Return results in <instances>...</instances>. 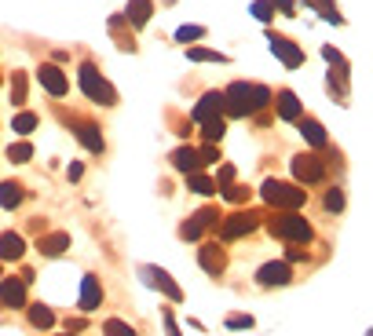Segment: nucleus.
Here are the masks:
<instances>
[{"instance_id":"obj_26","label":"nucleus","mask_w":373,"mask_h":336,"mask_svg":"<svg viewBox=\"0 0 373 336\" xmlns=\"http://www.w3.org/2000/svg\"><path fill=\"white\" fill-rule=\"evenodd\" d=\"M274 99L267 85H249V114H256V110H264L267 103Z\"/></svg>"},{"instance_id":"obj_35","label":"nucleus","mask_w":373,"mask_h":336,"mask_svg":"<svg viewBox=\"0 0 373 336\" xmlns=\"http://www.w3.org/2000/svg\"><path fill=\"white\" fill-rule=\"evenodd\" d=\"M198 157H202V165H216V161H220V143H209V147H202Z\"/></svg>"},{"instance_id":"obj_9","label":"nucleus","mask_w":373,"mask_h":336,"mask_svg":"<svg viewBox=\"0 0 373 336\" xmlns=\"http://www.w3.org/2000/svg\"><path fill=\"white\" fill-rule=\"evenodd\" d=\"M37 81H41V88H44L48 95H55V99L70 92V77L62 73L55 62H41V66H37Z\"/></svg>"},{"instance_id":"obj_6","label":"nucleus","mask_w":373,"mask_h":336,"mask_svg":"<svg viewBox=\"0 0 373 336\" xmlns=\"http://www.w3.org/2000/svg\"><path fill=\"white\" fill-rule=\"evenodd\" d=\"M256 223H260V212H234V216H223V223H220V238H223V242L246 238V234L256 231Z\"/></svg>"},{"instance_id":"obj_39","label":"nucleus","mask_w":373,"mask_h":336,"mask_svg":"<svg viewBox=\"0 0 373 336\" xmlns=\"http://www.w3.org/2000/svg\"><path fill=\"white\" fill-rule=\"evenodd\" d=\"M249 326H253L249 314H231V318H227V329H249Z\"/></svg>"},{"instance_id":"obj_27","label":"nucleus","mask_w":373,"mask_h":336,"mask_svg":"<svg viewBox=\"0 0 373 336\" xmlns=\"http://www.w3.org/2000/svg\"><path fill=\"white\" fill-rule=\"evenodd\" d=\"M11 103H15V106L26 103V73H22V70L11 73Z\"/></svg>"},{"instance_id":"obj_37","label":"nucleus","mask_w":373,"mask_h":336,"mask_svg":"<svg viewBox=\"0 0 373 336\" xmlns=\"http://www.w3.org/2000/svg\"><path fill=\"white\" fill-rule=\"evenodd\" d=\"M253 15H256L260 22H271V19H274V11H271L267 0H256V4H253Z\"/></svg>"},{"instance_id":"obj_42","label":"nucleus","mask_w":373,"mask_h":336,"mask_svg":"<svg viewBox=\"0 0 373 336\" xmlns=\"http://www.w3.org/2000/svg\"><path fill=\"white\" fill-rule=\"evenodd\" d=\"M165 329H169V336H180V326H176V318L165 311Z\"/></svg>"},{"instance_id":"obj_12","label":"nucleus","mask_w":373,"mask_h":336,"mask_svg":"<svg viewBox=\"0 0 373 336\" xmlns=\"http://www.w3.org/2000/svg\"><path fill=\"white\" fill-rule=\"evenodd\" d=\"M99 303H103V282L95 278V275H85V278H80V300H77V307L88 314V311L99 307Z\"/></svg>"},{"instance_id":"obj_17","label":"nucleus","mask_w":373,"mask_h":336,"mask_svg":"<svg viewBox=\"0 0 373 336\" xmlns=\"http://www.w3.org/2000/svg\"><path fill=\"white\" fill-rule=\"evenodd\" d=\"M26 256V242H22V234H15V231H4L0 234V260H22Z\"/></svg>"},{"instance_id":"obj_41","label":"nucleus","mask_w":373,"mask_h":336,"mask_svg":"<svg viewBox=\"0 0 373 336\" xmlns=\"http://www.w3.org/2000/svg\"><path fill=\"white\" fill-rule=\"evenodd\" d=\"M267 4H271V8H279L282 15H297V4H293V0H267Z\"/></svg>"},{"instance_id":"obj_22","label":"nucleus","mask_w":373,"mask_h":336,"mask_svg":"<svg viewBox=\"0 0 373 336\" xmlns=\"http://www.w3.org/2000/svg\"><path fill=\"white\" fill-rule=\"evenodd\" d=\"M22 205V183L4 180L0 183V209H19Z\"/></svg>"},{"instance_id":"obj_43","label":"nucleus","mask_w":373,"mask_h":336,"mask_svg":"<svg viewBox=\"0 0 373 336\" xmlns=\"http://www.w3.org/2000/svg\"><path fill=\"white\" fill-rule=\"evenodd\" d=\"M304 256H307L304 249H289V252H286V263H297V260H304Z\"/></svg>"},{"instance_id":"obj_14","label":"nucleus","mask_w":373,"mask_h":336,"mask_svg":"<svg viewBox=\"0 0 373 336\" xmlns=\"http://www.w3.org/2000/svg\"><path fill=\"white\" fill-rule=\"evenodd\" d=\"M220 114H223V99H220V92H205L202 99H198V106H194L190 121L205 124V121H213V117H220Z\"/></svg>"},{"instance_id":"obj_15","label":"nucleus","mask_w":373,"mask_h":336,"mask_svg":"<svg viewBox=\"0 0 373 336\" xmlns=\"http://www.w3.org/2000/svg\"><path fill=\"white\" fill-rule=\"evenodd\" d=\"M73 136L80 139V147H85V150H92V154H103V150H106V143H103L99 124H92V121H77Z\"/></svg>"},{"instance_id":"obj_13","label":"nucleus","mask_w":373,"mask_h":336,"mask_svg":"<svg viewBox=\"0 0 373 336\" xmlns=\"http://www.w3.org/2000/svg\"><path fill=\"white\" fill-rule=\"evenodd\" d=\"M143 275H147V282L154 285V289L165 293L172 303H180V300H183V289H180V285H176V282L165 275V270H161V267H143Z\"/></svg>"},{"instance_id":"obj_38","label":"nucleus","mask_w":373,"mask_h":336,"mask_svg":"<svg viewBox=\"0 0 373 336\" xmlns=\"http://www.w3.org/2000/svg\"><path fill=\"white\" fill-rule=\"evenodd\" d=\"M326 209H330V212L344 209V194H340V190H330V194H326Z\"/></svg>"},{"instance_id":"obj_29","label":"nucleus","mask_w":373,"mask_h":336,"mask_svg":"<svg viewBox=\"0 0 373 336\" xmlns=\"http://www.w3.org/2000/svg\"><path fill=\"white\" fill-rule=\"evenodd\" d=\"M304 4H311L326 22H340V15H337V4H333V0H304Z\"/></svg>"},{"instance_id":"obj_28","label":"nucleus","mask_w":373,"mask_h":336,"mask_svg":"<svg viewBox=\"0 0 373 336\" xmlns=\"http://www.w3.org/2000/svg\"><path fill=\"white\" fill-rule=\"evenodd\" d=\"M223 190V198L227 201H234V205H241V201H249L253 198V190L249 187H241V183H227V187H220Z\"/></svg>"},{"instance_id":"obj_19","label":"nucleus","mask_w":373,"mask_h":336,"mask_svg":"<svg viewBox=\"0 0 373 336\" xmlns=\"http://www.w3.org/2000/svg\"><path fill=\"white\" fill-rule=\"evenodd\" d=\"M297 124H300V136H304L307 143H311L315 150H322V147H326V143H330L326 128H322V124H318L315 117H297Z\"/></svg>"},{"instance_id":"obj_10","label":"nucleus","mask_w":373,"mask_h":336,"mask_svg":"<svg viewBox=\"0 0 373 336\" xmlns=\"http://www.w3.org/2000/svg\"><path fill=\"white\" fill-rule=\"evenodd\" d=\"M289 282H293V267L286 260H271L256 270V285H264V289H271V285H289Z\"/></svg>"},{"instance_id":"obj_45","label":"nucleus","mask_w":373,"mask_h":336,"mask_svg":"<svg viewBox=\"0 0 373 336\" xmlns=\"http://www.w3.org/2000/svg\"><path fill=\"white\" fill-rule=\"evenodd\" d=\"M0 85H4V77H0Z\"/></svg>"},{"instance_id":"obj_3","label":"nucleus","mask_w":373,"mask_h":336,"mask_svg":"<svg viewBox=\"0 0 373 336\" xmlns=\"http://www.w3.org/2000/svg\"><path fill=\"white\" fill-rule=\"evenodd\" d=\"M271 234L274 238H282V242H293V245H307L315 238V231H311V223H307L304 216H297V212H286V216H271Z\"/></svg>"},{"instance_id":"obj_25","label":"nucleus","mask_w":373,"mask_h":336,"mask_svg":"<svg viewBox=\"0 0 373 336\" xmlns=\"http://www.w3.org/2000/svg\"><path fill=\"white\" fill-rule=\"evenodd\" d=\"M187 190H194V194H216V180H209L205 172H190L187 175Z\"/></svg>"},{"instance_id":"obj_30","label":"nucleus","mask_w":373,"mask_h":336,"mask_svg":"<svg viewBox=\"0 0 373 336\" xmlns=\"http://www.w3.org/2000/svg\"><path fill=\"white\" fill-rule=\"evenodd\" d=\"M223 132H227L223 117H213V121H205V124H202V136H205L209 143H220V139H223Z\"/></svg>"},{"instance_id":"obj_33","label":"nucleus","mask_w":373,"mask_h":336,"mask_svg":"<svg viewBox=\"0 0 373 336\" xmlns=\"http://www.w3.org/2000/svg\"><path fill=\"white\" fill-rule=\"evenodd\" d=\"M187 59H194V62H227V55H220V52H209V48H190Z\"/></svg>"},{"instance_id":"obj_2","label":"nucleus","mask_w":373,"mask_h":336,"mask_svg":"<svg viewBox=\"0 0 373 336\" xmlns=\"http://www.w3.org/2000/svg\"><path fill=\"white\" fill-rule=\"evenodd\" d=\"M260 198L271 205V209H286V212H297L300 205L307 201V190L297 183H286V180H267L260 187Z\"/></svg>"},{"instance_id":"obj_16","label":"nucleus","mask_w":373,"mask_h":336,"mask_svg":"<svg viewBox=\"0 0 373 336\" xmlns=\"http://www.w3.org/2000/svg\"><path fill=\"white\" fill-rule=\"evenodd\" d=\"M70 249V234L66 231H52V234H41L37 238V252L48 256V260H55V256H62Z\"/></svg>"},{"instance_id":"obj_40","label":"nucleus","mask_w":373,"mask_h":336,"mask_svg":"<svg viewBox=\"0 0 373 336\" xmlns=\"http://www.w3.org/2000/svg\"><path fill=\"white\" fill-rule=\"evenodd\" d=\"M227 183H234V168H231V165H223V168H220V175H216V190L227 187Z\"/></svg>"},{"instance_id":"obj_20","label":"nucleus","mask_w":373,"mask_h":336,"mask_svg":"<svg viewBox=\"0 0 373 336\" xmlns=\"http://www.w3.org/2000/svg\"><path fill=\"white\" fill-rule=\"evenodd\" d=\"M172 165L180 168L183 175H190V172H202V157H198L194 147H176L172 150Z\"/></svg>"},{"instance_id":"obj_44","label":"nucleus","mask_w":373,"mask_h":336,"mask_svg":"<svg viewBox=\"0 0 373 336\" xmlns=\"http://www.w3.org/2000/svg\"><path fill=\"white\" fill-rule=\"evenodd\" d=\"M59 336H73V333H59Z\"/></svg>"},{"instance_id":"obj_8","label":"nucleus","mask_w":373,"mask_h":336,"mask_svg":"<svg viewBox=\"0 0 373 336\" xmlns=\"http://www.w3.org/2000/svg\"><path fill=\"white\" fill-rule=\"evenodd\" d=\"M267 44H271V52L282 59L286 70H297L300 62H304V48H300L297 41H289V37H282V34H267Z\"/></svg>"},{"instance_id":"obj_31","label":"nucleus","mask_w":373,"mask_h":336,"mask_svg":"<svg viewBox=\"0 0 373 336\" xmlns=\"http://www.w3.org/2000/svg\"><path fill=\"white\" fill-rule=\"evenodd\" d=\"M103 336H136V329L121 318H110V322H103Z\"/></svg>"},{"instance_id":"obj_18","label":"nucleus","mask_w":373,"mask_h":336,"mask_svg":"<svg viewBox=\"0 0 373 336\" xmlns=\"http://www.w3.org/2000/svg\"><path fill=\"white\" fill-rule=\"evenodd\" d=\"M198 263L205 267V275H223V267H227V256L220 245H202L198 252Z\"/></svg>"},{"instance_id":"obj_5","label":"nucleus","mask_w":373,"mask_h":336,"mask_svg":"<svg viewBox=\"0 0 373 336\" xmlns=\"http://www.w3.org/2000/svg\"><path fill=\"white\" fill-rule=\"evenodd\" d=\"M216 223H220V209L205 205V209H198V212H194L183 227H180V238H183V242H202L205 231H213Z\"/></svg>"},{"instance_id":"obj_21","label":"nucleus","mask_w":373,"mask_h":336,"mask_svg":"<svg viewBox=\"0 0 373 336\" xmlns=\"http://www.w3.org/2000/svg\"><path fill=\"white\" fill-rule=\"evenodd\" d=\"M150 11H154L150 0H128L125 22H132V26H147V22H150Z\"/></svg>"},{"instance_id":"obj_32","label":"nucleus","mask_w":373,"mask_h":336,"mask_svg":"<svg viewBox=\"0 0 373 336\" xmlns=\"http://www.w3.org/2000/svg\"><path fill=\"white\" fill-rule=\"evenodd\" d=\"M8 157L15 165H26L29 157H34V147H29V143H15V147H8Z\"/></svg>"},{"instance_id":"obj_34","label":"nucleus","mask_w":373,"mask_h":336,"mask_svg":"<svg viewBox=\"0 0 373 336\" xmlns=\"http://www.w3.org/2000/svg\"><path fill=\"white\" fill-rule=\"evenodd\" d=\"M11 128H15L19 136H29V132L37 128V114H19V117L11 121Z\"/></svg>"},{"instance_id":"obj_36","label":"nucleus","mask_w":373,"mask_h":336,"mask_svg":"<svg viewBox=\"0 0 373 336\" xmlns=\"http://www.w3.org/2000/svg\"><path fill=\"white\" fill-rule=\"evenodd\" d=\"M198 37H205V26H183L180 34H176V41H183V44L187 41H198Z\"/></svg>"},{"instance_id":"obj_4","label":"nucleus","mask_w":373,"mask_h":336,"mask_svg":"<svg viewBox=\"0 0 373 336\" xmlns=\"http://www.w3.org/2000/svg\"><path fill=\"white\" fill-rule=\"evenodd\" d=\"M289 168H293L297 183H304V187L326 183V165H322V157H315V154H297L293 161H289Z\"/></svg>"},{"instance_id":"obj_11","label":"nucleus","mask_w":373,"mask_h":336,"mask_svg":"<svg viewBox=\"0 0 373 336\" xmlns=\"http://www.w3.org/2000/svg\"><path fill=\"white\" fill-rule=\"evenodd\" d=\"M29 285L22 282V278H4L0 282V303L4 307H11V311H19V307H29Z\"/></svg>"},{"instance_id":"obj_1","label":"nucleus","mask_w":373,"mask_h":336,"mask_svg":"<svg viewBox=\"0 0 373 336\" xmlns=\"http://www.w3.org/2000/svg\"><path fill=\"white\" fill-rule=\"evenodd\" d=\"M77 85H80V92H85L92 103H99V106H113V103H118V92H113V85L95 70V62H80V66H77Z\"/></svg>"},{"instance_id":"obj_7","label":"nucleus","mask_w":373,"mask_h":336,"mask_svg":"<svg viewBox=\"0 0 373 336\" xmlns=\"http://www.w3.org/2000/svg\"><path fill=\"white\" fill-rule=\"evenodd\" d=\"M220 99H223V114L227 117H246L249 114V85L246 81H234L231 88H223Z\"/></svg>"},{"instance_id":"obj_24","label":"nucleus","mask_w":373,"mask_h":336,"mask_svg":"<svg viewBox=\"0 0 373 336\" xmlns=\"http://www.w3.org/2000/svg\"><path fill=\"white\" fill-rule=\"evenodd\" d=\"M29 326L34 329H52L55 326V311L48 303H29Z\"/></svg>"},{"instance_id":"obj_23","label":"nucleus","mask_w":373,"mask_h":336,"mask_svg":"<svg viewBox=\"0 0 373 336\" xmlns=\"http://www.w3.org/2000/svg\"><path fill=\"white\" fill-rule=\"evenodd\" d=\"M279 117H282V121H297V117H304L300 99H297L293 92H279Z\"/></svg>"}]
</instances>
